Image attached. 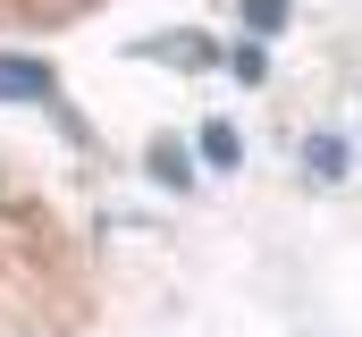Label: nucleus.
<instances>
[{"mask_svg": "<svg viewBox=\"0 0 362 337\" xmlns=\"http://www.w3.org/2000/svg\"><path fill=\"white\" fill-rule=\"evenodd\" d=\"M0 101L59 110V76H51V59H17V51H0Z\"/></svg>", "mask_w": 362, "mask_h": 337, "instance_id": "f257e3e1", "label": "nucleus"}, {"mask_svg": "<svg viewBox=\"0 0 362 337\" xmlns=\"http://www.w3.org/2000/svg\"><path fill=\"white\" fill-rule=\"evenodd\" d=\"M194 152H202V168H245V135H236L228 118H211V127L194 135Z\"/></svg>", "mask_w": 362, "mask_h": 337, "instance_id": "f03ea898", "label": "nucleus"}, {"mask_svg": "<svg viewBox=\"0 0 362 337\" xmlns=\"http://www.w3.org/2000/svg\"><path fill=\"white\" fill-rule=\"evenodd\" d=\"M152 177H160L169 194H194V152H185V144H169V135H160V144H152Z\"/></svg>", "mask_w": 362, "mask_h": 337, "instance_id": "7ed1b4c3", "label": "nucleus"}, {"mask_svg": "<svg viewBox=\"0 0 362 337\" xmlns=\"http://www.w3.org/2000/svg\"><path fill=\"white\" fill-rule=\"evenodd\" d=\"M135 59H177V68H211L219 51H211V42H185V34H160V42H135Z\"/></svg>", "mask_w": 362, "mask_h": 337, "instance_id": "20e7f679", "label": "nucleus"}, {"mask_svg": "<svg viewBox=\"0 0 362 337\" xmlns=\"http://www.w3.org/2000/svg\"><path fill=\"white\" fill-rule=\"evenodd\" d=\"M303 168H312L320 185H337V177H346V135H312V144H303Z\"/></svg>", "mask_w": 362, "mask_h": 337, "instance_id": "39448f33", "label": "nucleus"}, {"mask_svg": "<svg viewBox=\"0 0 362 337\" xmlns=\"http://www.w3.org/2000/svg\"><path fill=\"white\" fill-rule=\"evenodd\" d=\"M278 25H286V0H245V34L253 42H270Z\"/></svg>", "mask_w": 362, "mask_h": 337, "instance_id": "423d86ee", "label": "nucleus"}]
</instances>
